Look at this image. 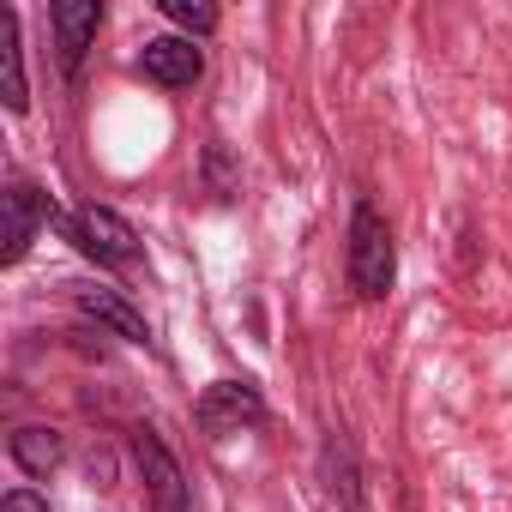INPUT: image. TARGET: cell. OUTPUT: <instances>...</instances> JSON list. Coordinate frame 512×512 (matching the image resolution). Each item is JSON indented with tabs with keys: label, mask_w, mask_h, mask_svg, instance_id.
<instances>
[{
	"label": "cell",
	"mask_w": 512,
	"mask_h": 512,
	"mask_svg": "<svg viewBox=\"0 0 512 512\" xmlns=\"http://www.w3.org/2000/svg\"><path fill=\"white\" fill-rule=\"evenodd\" d=\"M13 464L25 470V476H55L61 470V434L55 428H19L13 434Z\"/></svg>",
	"instance_id": "9"
},
{
	"label": "cell",
	"mask_w": 512,
	"mask_h": 512,
	"mask_svg": "<svg viewBox=\"0 0 512 512\" xmlns=\"http://www.w3.org/2000/svg\"><path fill=\"white\" fill-rule=\"evenodd\" d=\"M55 223H61V235L85 253V260H97L103 272L139 266V235H133V223H127L121 211H109V205H79V211H61Z\"/></svg>",
	"instance_id": "2"
},
{
	"label": "cell",
	"mask_w": 512,
	"mask_h": 512,
	"mask_svg": "<svg viewBox=\"0 0 512 512\" xmlns=\"http://www.w3.org/2000/svg\"><path fill=\"white\" fill-rule=\"evenodd\" d=\"M139 73L151 85H163V91H181V85H193L205 73V55H199L193 37H151L139 49Z\"/></svg>",
	"instance_id": "6"
},
{
	"label": "cell",
	"mask_w": 512,
	"mask_h": 512,
	"mask_svg": "<svg viewBox=\"0 0 512 512\" xmlns=\"http://www.w3.org/2000/svg\"><path fill=\"white\" fill-rule=\"evenodd\" d=\"M193 416H199V428L211 440H223V434H241V428H260L266 422V398H260V386H247V380H217V386L199 392Z\"/></svg>",
	"instance_id": "3"
},
{
	"label": "cell",
	"mask_w": 512,
	"mask_h": 512,
	"mask_svg": "<svg viewBox=\"0 0 512 512\" xmlns=\"http://www.w3.org/2000/svg\"><path fill=\"white\" fill-rule=\"evenodd\" d=\"M49 25H55V49H61V73L79 79L91 43L103 31V7L97 0H61V7H49Z\"/></svg>",
	"instance_id": "4"
},
{
	"label": "cell",
	"mask_w": 512,
	"mask_h": 512,
	"mask_svg": "<svg viewBox=\"0 0 512 512\" xmlns=\"http://www.w3.org/2000/svg\"><path fill=\"white\" fill-rule=\"evenodd\" d=\"M163 13H169L175 25H187L193 37H211V31H217V7H199V0H163Z\"/></svg>",
	"instance_id": "12"
},
{
	"label": "cell",
	"mask_w": 512,
	"mask_h": 512,
	"mask_svg": "<svg viewBox=\"0 0 512 512\" xmlns=\"http://www.w3.org/2000/svg\"><path fill=\"white\" fill-rule=\"evenodd\" d=\"M133 452H139V464H145V482H151L157 512H187V482H181V464H175V452L157 440V428H133Z\"/></svg>",
	"instance_id": "7"
},
{
	"label": "cell",
	"mask_w": 512,
	"mask_h": 512,
	"mask_svg": "<svg viewBox=\"0 0 512 512\" xmlns=\"http://www.w3.org/2000/svg\"><path fill=\"white\" fill-rule=\"evenodd\" d=\"M350 290L362 296V302H380L386 290H392V278H398V247H392V229H386V217L368 205V199H356V211H350Z\"/></svg>",
	"instance_id": "1"
},
{
	"label": "cell",
	"mask_w": 512,
	"mask_h": 512,
	"mask_svg": "<svg viewBox=\"0 0 512 512\" xmlns=\"http://www.w3.org/2000/svg\"><path fill=\"white\" fill-rule=\"evenodd\" d=\"M205 169H211L217 199H229V151H223V145H211V151H205Z\"/></svg>",
	"instance_id": "13"
},
{
	"label": "cell",
	"mask_w": 512,
	"mask_h": 512,
	"mask_svg": "<svg viewBox=\"0 0 512 512\" xmlns=\"http://www.w3.org/2000/svg\"><path fill=\"white\" fill-rule=\"evenodd\" d=\"M0 205H7V247H0V260L19 266L25 253H31V241H37V229H43V223H55L61 211H55L31 181H13L7 193H0Z\"/></svg>",
	"instance_id": "5"
},
{
	"label": "cell",
	"mask_w": 512,
	"mask_h": 512,
	"mask_svg": "<svg viewBox=\"0 0 512 512\" xmlns=\"http://www.w3.org/2000/svg\"><path fill=\"white\" fill-rule=\"evenodd\" d=\"M73 302H79V314H85V320L109 326L115 338H127V344H151V326H145V314H139V308H127L115 290H73Z\"/></svg>",
	"instance_id": "8"
},
{
	"label": "cell",
	"mask_w": 512,
	"mask_h": 512,
	"mask_svg": "<svg viewBox=\"0 0 512 512\" xmlns=\"http://www.w3.org/2000/svg\"><path fill=\"white\" fill-rule=\"evenodd\" d=\"M320 464H326V488H332V494H338V500H344L350 512H362V482H356V458H350V446H344L338 434L326 440V458H320Z\"/></svg>",
	"instance_id": "11"
},
{
	"label": "cell",
	"mask_w": 512,
	"mask_h": 512,
	"mask_svg": "<svg viewBox=\"0 0 512 512\" xmlns=\"http://www.w3.org/2000/svg\"><path fill=\"white\" fill-rule=\"evenodd\" d=\"M0 67H7V109L25 115L31 91H25V49H19V13H0Z\"/></svg>",
	"instance_id": "10"
},
{
	"label": "cell",
	"mask_w": 512,
	"mask_h": 512,
	"mask_svg": "<svg viewBox=\"0 0 512 512\" xmlns=\"http://www.w3.org/2000/svg\"><path fill=\"white\" fill-rule=\"evenodd\" d=\"M0 512H49V500H43V494H31V488H13L7 500H0Z\"/></svg>",
	"instance_id": "14"
}]
</instances>
